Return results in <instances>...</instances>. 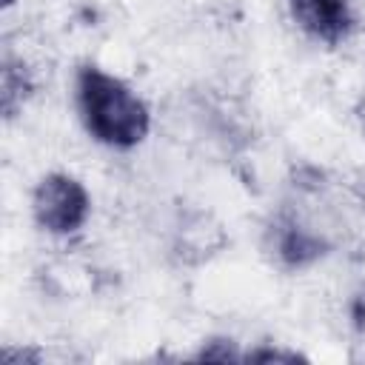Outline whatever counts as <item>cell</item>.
Returning <instances> with one entry per match:
<instances>
[{"label":"cell","instance_id":"obj_4","mask_svg":"<svg viewBox=\"0 0 365 365\" xmlns=\"http://www.w3.org/2000/svg\"><path fill=\"white\" fill-rule=\"evenodd\" d=\"M279 254L288 259V262H302L305 257H314L317 254V245L297 228L288 231V237L279 242Z\"/></svg>","mask_w":365,"mask_h":365},{"label":"cell","instance_id":"obj_2","mask_svg":"<svg viewBox=\"0 0 365 365\" xmlns=\"http://www.w3.org/2000/svg\"><path fill=\"white\" fill-rule=\"evenodd\" d=\"M31 208L37 225L48 234H71L86 222L91 202L83 182L68 174H48L37 182Z\"/></svg>","mask_w":365,"mask_h":365},{"label":"cell","instance_id":"obj_3","mask_svg":"<svg viewBox=\"0 0 365 365\" xmlns=\"http://www.w3.org/2000/svg\"><path fill=\"white\" fill-rule=\"evenodd\" d=\"M288 9L308 37L328 46L348 40L356 26L348 0H288Z\"/></svg>","mask_w":365,"mask_h":365},{"label":"cell","instance_id":"obj_1","mask_svg":"<svg viewBox=\"0 0 365 365\" xmlns=\"http://www.w3.org/2000/svg\"><path fill=\"white\" fill-rule=\"evenodd\" d=\"M77 108L86 131L111 148H131L148 134L145 103L114 74L83 66L77 71Z\"/></svg>","mask_w":365,"mask_h":365}]
</instances>
